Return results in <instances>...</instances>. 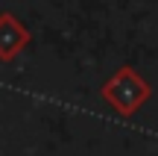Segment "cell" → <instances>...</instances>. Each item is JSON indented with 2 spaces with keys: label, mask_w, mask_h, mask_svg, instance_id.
<instances>
[{
  "label": "cell",
  "mask_w": 158,
  "mask_h": 156,
  "mask_svg": "<svg viewBox=\"0 0 158 156\" xmlns=\"http://www.w3.org/2000/svg\"><path fill=\"white\" fill-rule=\"evenodd\" d=\"M100 91H102V100H106L114 112H120V115H132V112H138L149 100L152 88H149V82L143 80L135 68L126 65V68H120L117 74L108 77L106 86H102Z\"/></svg>",
  "instance_id": "obj_1"
},
{
  "label": "cell",
  "mask_w": 158,
  "mask_h": 156,
  "mask_svg": "<svg viewBox=\"0 0 158 156\" xmlns=\"http://www.w3.org/2000/svg\"><path fill=\"white\" fill-rule=\"evenodd\" d=\"M29 41H32L29 29L12 12H3L0 15V62H12Z\"/></svg>",
  "instance_id": "obj_2"
}]
</instances>
